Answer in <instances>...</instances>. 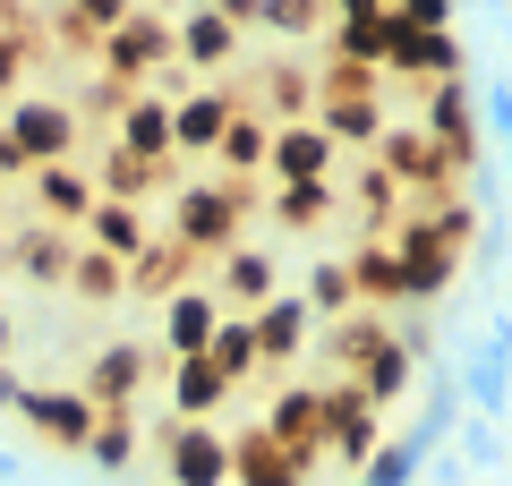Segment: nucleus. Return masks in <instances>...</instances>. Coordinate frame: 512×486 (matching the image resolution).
<instances>
[{
  "label": "nucleus",
  "instance_id": "1",
  "mask_svg": "<svg viewBox=\"0 0 512 486\" xmlns=\"http://www.w3.org/2000/svg\"><path fill=\"white\" fill-rule=\"evenodd\" d=\"M256 214V188H239V180H197V188H180L171 197V248L180 256H222V248H239V222Z\"/></svg>",
  "mask_w": 512,
  "mask_h": 486
},
{
  "label": "nucleus",
  "instance_id": "2",
  "mask_svg": "<svg viewBox=\"0 0 512 486\" xmlns=\"http://www.w3.org/2000/svg\"><path fill=\"white\" fill-rule=\"evenodd\" d=\"M171 69H180V60H171V18H163V9H128V18L94 43V77H111L120 94H128V86L154 94Z\"/></svg>",
  "mask_w": 512,
  "mask_h": 486
},
{
  "label": "nucleus",
  "instance_id": "3",
  "mask_svg": "<svg viewBox=\"0 0 512 486\" xmlns=\"http://www.w3.org/2000/svg\"><path fill=\"white\" fill-rule=\"evenodd\" d=\"M0 137L18 145L26 171H52V162L77 154V111L60 103V94H18V103H9V120H0Z\"/></svg>",
  "mask_w": 512,
  "mask_h": 486
},
{
  "label": "nucleus",
  "instance_id": "4",
  "mask_svg": "<svg viewBox=\"0 0 512 486\" xmlns=\"http://www.w3.org/2000/svg\"><path fill=\"white\" fill-rule=\"evenodd\" d=\"M146 384H154V350L146 342H103L86 359V401L103 418H137L146 410Z\"/></svg>",
  "mask_w": 512,
  "mask_h": 486
},
{
  "label": "nucleus",
  "instance_id": "5",
  "mask_svg": "<svg viewBox=\"0 0 512 486\" xmlns=\"http://www.w3.org/2000/svg\"><path fill=\"white\" fill-rule=\"evenodd\" d=\"M239 0H222V9H188V18H171V60H180V77L188 69H214V86H222V69L239 60Z\"/></svg>",
  "mask_w": 512,
  "mask_h": 486
},
{
  "label": "nucleus",
  "instance_id": "6",
  "mask_svg": "<svg viewBox=\"0 0 512 486\" xmlns=\"http://www.w3.org/2000/svg\"><path fill=\"white\" fill-rule=\"evenodd\" d=\"M9 418H26V427H35V444L86 452V435H94V418H103V410H94L86 393H69V384H26Z\"/></svg>",
  "mask_w": 512,
  "mask_h": 486
},
{
  "label": "nucleus",
  "instance_id": "7",
  "mask_svg": "<svg viewBox=\"0 0 512 486\" xmlns=\"http://www.w3.org/2000/svg\"><path fill=\"white\" fill-rule=\"evenodd\" d=\"M154 444H163L171 486H231V435L222 427H180V418H163Z\"/></svg>",
  "mask_w": 512,
  "mask_h": 486
},
{
  "label": "nucleus",
  "instance_id": "8",
  "mask_svg": "<svg viewBox=\"0 0 512 486\" xmlns=\"http://www.w3.org/2000/svg\"><path fill=\"white\" fill-rule=\"evenodd\" d=\"M214 282H222V290H214L222 316H256V307L282 290V265H274L265 248H248V239H239V248H222V256H214Z\"/></svg>",
  "mask_w": 512,
  "mask_h": 486
},
{
  "label": "nucleus",
  "instance_id": "9",
  "mask_svg": "<svg viewBox=\"0 0 512 486\" xmlns=\"http://www.w3.org/2000/svg\"><path fill=\"white\" fill-rule=\"evenodd\" d=\"M214 324H222V299L188 282L180 299H163V342H154V359H163V367H180V359H205Z\"/></svg>",
  "mask_w": 512,
  "mask_h": 486
},
{
  "label": "nucleus",
  "instance_id": "10",
  "mask_svg": "<svg viewBox=\"0 0 512 486\" xmlns=\"http://www.w3.org/2000/svg\"><path fill=\"white\" fill-rule=\"evenodd\" d=\"M231 111H239V86H188L171 103V154H214Z\"/></svg>",
  "mask_w": 512,
  "mask_h": 486
},
{
  "label": "nucleus",
  "instance_id": "11",
  "mask_svg": "<svg viewBox=\"0 0 512 486\" xmlns=\"http://www.w3.org/2000/svg\"><path fill=\"white\" fill-rule=\"evenodd\" d=\"M393 9H376V0H350L342 18H333V69H384V52H393Z\"/></svg>",
  "mask_w": 512,
  "mask_h": 486
},
{
  "label": "nucleus",
  "instance_id": "12",
  "mask_svg": "<svg viewBox=\"0 0 512 486\" xmlns=\"http://www.w3.org/2000/svg\"><path fill=\"white\" fill-rule=\"evenodd\" d=\"M265 180H274V188L333 180V145H325V128H316V120H291V128H274V137H265Z\"/></svg>",
  "mask_w": 512,
  "mask_h": 486
},
{
  "label": "nucleus",
  "instance_id": "13",
  "mask_svg": "<svg viewBox=\"0 0 512 486\" xmlns=\"http://www.w3.org/2000/svg\"><path fill=\"white\" fill-rule=\"evenodd\" d=\"M410 376H419V359H410V333H384V342L359 350V367H350V393L367 401V410H384V401H402Z\"/></svg>",
  "mask_w": 512,
  "mask_h": 486
},
{
  "label": "nucleus",
  "instance_id": "14",
  "mask_svg": "<svg viewBox=\"0 0 512 486\" xmlns=\"http://www.w3.org/2000/svg\"><path fill=\"white\" fill-rule=\"evenodd\" d=\"M316 427H325V393H316V384H282L256 435L282 444V452H299V461H316Z\"/></svg>",
  "mask_w": 512,
  "mask_h": 486
},
{
  "label": "nucleus",
  "instance_id": "15",
  "mask_svg": "<svg viewBox=\"0 0 512 486\" xmlns=\"http://www.w3.org/2000/svg\"><path fill=\"white\" fill-rule=\"evenodd\" d=\"M308 333H316V316L299 307V290H274V299L248 316V342H256V367L265 359H299L308 350Z\"/></svg>",
  "mask_w": 512,
  "mask_h": 486
},
{
  "label": "nucleus",
  "instance_id": "16",
  "mask_svg": "<svg viewBox=\"0 0 512 486\" xmlns=\"http://www.w3.org/2000/svg\"><path fill=\"white\" fill-rule=\"evenodd\" d=\"M384 69L419 77V86H453V77H470V52H461V35H393Z\"/></svg>",
  "mask_w": 512,
  "mask_h": 486
},
{
  "label": "nucleus",
  "instance_id": "17",
  "mask_svg": "<svg viewBox=\"0 0 512 486\" xmlns=\"http://www.w3.org/2000/svg\"><path fill=\"white\" fill-rule=\"evenodd\" d=\"M111 145L128 162H171V103L163 94H128V111L111 120Z\"/></svg>",
  "mask_w": 512,
  "mask_h": 486
},
{
  "label": "nucleus",
  "instance_id": "18",
  "mask_svg": "<svg viewBox=\"0 0 512 486\" xmlns=\"http://www.w3.org/2000/svg\"><path fill=\"white\" fill-rule=\"evenodd\" d=\"M77 231H86V248H94V256L128 265V256H137V248L154 239V214H146V205H103V197H94V214L77 222Z\"/></svg>",
  "mask_w": 512,
  "mask_h": 486
},
{
  "label": "nucleus",
  "instance_id": "19",
  "mask_svg": "<svg viewBox=\"0 0 512 486\" xmlns=\"http://www.w3.org/2000/svg\"><path fill=\"white\" fill-rule=\"evenodd\" d=\"M188 265H197V256H180L163 231H154L146 248L120 265V290H137V299H180V290H188Z\"/></svg>",
  "mask_w": 512,
  "mask_h": 486
},
{
  "label": "nucleus",
  "instance_id": "20",
  "mask_svg": "<svg viewBox=\"0 0 512 486\" xmlns=\"http://www.w3.org/2000/svg\"><path fill=\"white\" fill-rule=\"evenodd\" d=\"M154 376H171V418H180V427H214V410L231 401V384H222L205 359H180V367L154 359Z\"/></svg>",
  "mask_w": 512,
  "mask_h": 486
},
{
  "label": "nucleus",
  "instance_id": "21",
  "mask_svg": "<svg viewBox=\"0 0 512 486\" xmlns=\"http://www.w3.org/2000/svg\"><path fill=\"white\" fill-rule=\"evenodd\" d=\"M308 469H316V461H299V452L265 444L256 427L231 444V486H308Z\"/></svg>",
  "mask_w": 512,
  "mask_h": 486
},
{
  "label": "nucleus",
  "instance_id": "22",
  "mask_svg": "<svg viewBox=\"0 0 512 486\" xmlns=\"http://www.w3.org/2000/svg\"><path fill=\"white\" fill-rule=\"evenodd\" d=\"M35 180V214L52 222V231H69V222L94 214V180L77 171V162H52V171H26Z\"/></svg>",
  "mask_w": 512,
  "mask_h": 486
},
{
  "label": "nucleus",
  "instance_id": "23",
  "mask_svg": "<svg viewBox=\"0 0 512 486\" xmlns=\"http://www.w3.org/2000/svg\"><path fill=\"white\" fill-rule=\"evenodd\" d=\"M342 273H350V299H359V307H367V299H376V307H402V256H393V239H384V248L367 239Z\"/></svg>",
  "mask_w": 512,
  "mask_h": 486
},
{
  "label": "nucleus",
  "instance_id": "24",
  "mask_svg": "<svg viewBox=\"0 0 512 486\" xmlns=\"http://www.w3.org/2000/svg\"><path fill=\"white\" fill-rule=\"evenodd\" d=\"M265 137H274V128L256 120L248 103H239V111H231V128H222V145H214L222 180H239V188H248V171H265Z\"/></svg>",
  "mask_w": 512,
  "mask_h": 486
},
{
  "label": "nucleus",
  "instance_id": "25",
  "mask_svg": "<svg viewBox=\"0 0 512 486\" xmlns=\"http://www.w3.org/2000/svg\"><path fill=\"white\" fill-rule=\"evenodd\" d=\"M470 418L478 427L504 418V324H487V342H478V359H470Z\"/></svg>",
  "mask_w": 512,
  "mask_h": 486
},
{
  "label": "nucleus",
  "instance_id": "26",
  "mask_svg": "<svg viewBox=\"0 0 512 486\" xmlns=\"http://www.w3.org/2000/svg\"><path fill=\"white\" fill-rule=\"evenodd\" d=\"M69 256H77V239L69 231H18V248H9V265L26 273V282H69Z\"/></svg>",
  "mask_w": 512,
  "mask_h": 486
},
{
  "label": "nucleus",
  "instance_id": "27",
  "mask_svg": "<svg viewBox=\"0 0 512 486\" xmlns=\"http://www.w3.org/2000/svg\"><path fill=\"white\" fill-rule=\"evenodd\" d=\"M333 205H342V188H333V180H299V188H274V197H265V214H274L282 231H316Z\"/></svg>",
  "mask_w": 512,
  "mask_h": 486
},
{
  "label": "nucleus",
  "instance_id": "28",
  "mask_svg": "<svg viewBox=\"0 0 512 486\" xmlns=\"http://www.w3.org/2000/svg\"><path fill=\"white\" fill-rule=\"evenodd\" d=\"M419 461H427V435H384V444L359 461V486H410Z\"/></svg>",
  "mask_w": 512,
  "mask_h": 486
},
{
  "label": "nucleus",
  "instance_id": "29",
  "mask_svg": "<svg viewBox=\"0 0 512 486\" xmlns=\"http://www.w3.org/2000/svg\"><path fill=\"white\" fill-rule=\"evenodd\" d=\"M205 367H214V376L231 384V393H239V384L256 376V342H248V316H222V324H214V342H205Z\"/></svg>",
  "mask_w": 512,
  "mask_h": 486
},
{
  "label": "nucleus",
  "instance_id": "30",
  "mask_svg": "<svg viewBox=\"0 0 512 486\" xmlns=\"http://www.w3.org/2000/svg\"><path fill=\"white\" fill-rule=\"evenodd\" d=\"M299 307H308L316 324H342V316H359V299H350V273L333 265V256H325V265H308V282H299Z\"/></svg>",
  "mask_w": 512,
  "mask_h": 486
},
{
  "label": "nucleus",
  "instance_id": "31",
  "mask_svg": "<svg viewBox=\"0 0 512 486\" xmlns=\"http://www.w3.org/2000/svg\"><path fill=\"white\" fill-rule=\"evenodd\" d=\"M26 52H43V18L9 9V18H0V94H18V77H26Z\"/></svg>",
  "mask_w": 512,
  "mask_h": 486
},
{
  "label": "nucleus",
  "instance_id": "32",
  "mask_svg": "<svg viewBox=\"0 0 512 486\" xmlns=\"http://www.w3.org/2000/svg\"><path fill=\"white\" fill-rule=\"evenodd\" d=\"M69 290H77V299H94V307L120 299V265H111V256H94L86 239H77V256H69Z\"/></svg>",
  "mask_w": 512,
  "mask_h": 486
},
{
  "label": "nucleus",
  "instance_id": "33",
  "mask_svg": "<svg viewBox=\"0 0 512 486\" xmlns=\"http://www.w3.org/2000/svg\"><path fill=\"white\" fill-rule=\"evenodd\" d=\"M86 461H94V469H128V461H137V418H94Z\"/></svg>",
  "mask_w": 512,
  "mask_h": 486
},
{
  "label": "nucleus",
  "instance_id": "34",
  "mask_svg": "<svg viewBox=\"0 0 512 486\" xmlns=\"http://www.w3.org/2000/svg\"><path fill=\"white\" fill-rule=\"evenodd\" d=\"M239 26H274V35H325V9H316V0H308V9H299V0H282V9H239Z\"/></svg>",
  "mask_w": 512,
  "mask_h": 486
},
{
  "label": "nucleus",
  "instance_id": "35",
  "mask_svg": "<svg viewBox=\"0 0 512 486\" xmlns=\"http://www.w3.org/2000/svg\"><path fill=\"white\" fill-rule=\"evenodd\" d=\"M359 205H367V214H393V205H402V188H393L376 162H367V171H359Z\"/></svg>",
  "mask_w": 512,
  "mask_h": 486
},
{
  "label": "nucleus",
  "instance_id": "36",
  "mask_svg": "<svg viewBox=\"0 0 512 486\" xmlns=\"http://www.w3.org/2000/svg\"><path fill=\"white\" fill-rule=\"evenodd\" d=\"M18 393H26V376H18V367H0V410H18Z\"/></svg>",
  "mask_w": 512,
  "mask_h": 486
},
{
  "label": "nucleus",
  "instance_id": "37",
  "mask_svg": "<svg viewBox=\"0 0 512 486\" xmlns=\"http://www.w3.org/2000/svg\"><path fill=\"white\" fill-rule=\"evenodd\" d=\"M0 180H26V162H18V145L0 137Z\"/></svg>",
  "mask_w": 512,
  "mask_h": 486
},
{
  "label": "nucleus",
  "instance_id": "38",
  "mask_svg": "<svg viewBox=\"0 0 512 486\" xmlns=\"http://www.w3.org/2000/svg\"><path fill=\"white\" fill-rule=\"evenodd\" d=\"M9 342H18V324H9V307H0V367H9Z\"/></svg>",
  "mask_w": 512,
  "mask_h": 486
},
{
  "label": "nucleus",
  "instance_id": "39",
  "mask_svg": "<svg viewBox=\"0 0 512 486\" xmlns=\"http://www.w3.org/2000/svg\"><path fill=\"white\" fill-rule=\"evenodd\" d=\"M0 478H18V461H9V452H0Z\"/></svg>",
  "mask_w": 512,
  "mask_h": 486
}]
</instances>
